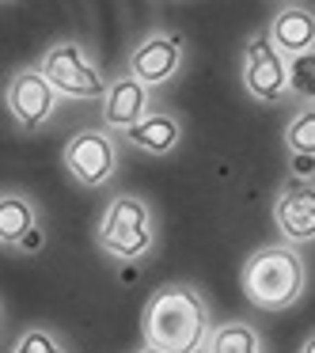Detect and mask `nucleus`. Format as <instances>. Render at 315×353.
I'll list each match as a JSON object with an SVG mask.
<instances>
[{"label": "nucleus", "instance_id": "1", "mask_svg": "<svg viewBox=\"0 0 315 353\" xmlns=\"http://www.w3.org/2000/svg\"><path fill=\"white\" fill-rule=\"evenodd\" d=\"M213 315L209 304L194 285H160L148 296L145 315H141V334L145 345H156L163 353H194L205 350L209 334H213Z\"/></svg>", "mask_w": 315, "mask_h": 353}, {"label": "nucleus", "instance_id": "2", "mask_svg": "<svg viewBox=\"0 0 315 353\" xmlns=\"http://www.w3.org/2000/svg\"><path fill=\"white\" fill-rule=\"evenodd\" d=\"M307 292V259L292 243H266L243 262V296L262 312H285Z\"/></svg>", "mask_w": 315, "mask_h": 353}, {"label": "nucleus", "instance_id": "3", "mask_svg": "<svg viewBox=\"0 0 315 353\" xmlns=\"http://www.w3.org/2000/svg\"><path fill=\"white\" fill-rule=\"evenodd\" d=\"M95 243L118 262H137L156 247V216L152 205L137 194H118L110 205L103 209Z\"/></svg>", "mask_w": 315, "mask_h": 353}, {"label": "nucleus", "instance_id": "4", "mask_svg": "<svg viewBox=\"0 0 315 353\" xmlns=\"http://www.w3.org/2000/svg\"><path fill=\"white\" fill-rule=\"evenodd\" d=\"M39 69L46 72V80L57 88L61 99H99L107 95L110 80L103 77L99 61L92 57V50L77 39H61L42 54Z\"/></svg>", "mask_w": 315, "mask_h": 353}, {"label": "nucleus", "instance_id": "5", "mask_svg": "<svg viewBox=\"0 0 315 353\" xmlns=\"http://www.w3.org/2000/svg\"><path fill=\"white\" fill-rule=\"evenodd\" d=\"M61 163L69 171V179L84 190H99L114 179L118 171V137L107 130V125H88V130H77L69 141H65Z\"/></svg>", "mask_w": 315, "mask_h": 353}, {"label": "nucleus", "instance_id": "6", "mask_svg": "<svg viewBox=\"0 0 315 353\" xmlns=\"http://www.w3.org/2000/svg\"><path fill=\"white\" fill-rule=\"evenodd\" d=\"M4 99H8V110H12V118H16V125L23 133L46 130V125L54 122L57 107H61V95H57V88L46 80V72H42L39 65L19 69L16 77L8 80Z\"/></svg>", "mask_w": 315, "mask_h": 353}, {"label": "nucleus", "instance_id": "7", "mask_svg": "<svg viewBox=\"0 0 315 353\" xmlns=\"http://www.w3.org/2000/svg\"><path fill=\"white\" fill-rule=\"evenodd\" d=\"M243 92L254 103H281L289 99V57L274 50L266 31L251 34L243 50Z\"/></svg>", "mask_w": 315, "mask_h": 353}, {"label": "nucleus", "instance_id": "8", "mask_svg": "<svg viewBox=\"0 0 315 353\" xmlns=\"http://www.w3.org/2000/svg\"><path fill=\"white\" fill-rule=\"evenodd\" d=\"M183 61H186L183 34L152 31V34H145V39L130 50V65H125V72L137 77L145 88H163V84H171V80L179 77Z\"/></svg>", "mask_w": 315, "mask_h": 353}, {"label": "nucleus", "instance_id": "9", "mask_svg": "<svg viewBox=\"0 0 315 353\" xmlns=\"http://www.w3.org/2000/svg\"><path fill=\"white\" fill-rule=\"evenodd\" d=\"M274 224L281 232V243H315V179H296V183H285L277 190Z\"/></svg>", "mask_w": 315, "mask_h": 353}, {"label": "nucleus", "instance_id": "10", "mask_svg": "<svg viewBox=\"0 0 315 353\" xmlns=\"http://www.w3.org/2000/svg\"><path fill=\"white\" fill-rule=\"evenodd\" d=\"M99 110H103V125H107L110 133H122L125 137L133 125L145 122V118L152 114V88H145L137 77L122 72V77L110 80Z\"/></svg>", "mask_w": 315, "mask_h": 353}, {"label": "nucleus", "instance_id": "11", "mask_svg": "<svg viewBox=\"0 0 315 353\" xmlns=\"http://www.w3.org/2000/svg\"><path fill=\"white\" fill-rule=\"evenodd\" d=\"M270 42L281 57H304V54H315V8L312 4H281L274 8L270 16V27H266Z\"/></svg>", "mask_w": 315, "mask_h": 353}, {"label": "nucleus", "instance_id": "12", "mask_svg": "<svg viewBox=\"0 0 315 353\" xmlns=\"http://www.w3.org/2000/svg\"><path fill=\"white\" fill-rule=\"evenodd\" d=\"M125 141H130V148H137L145 156H171L183 141V122L171 110H152L145 122H137L125 133Z\"/></svg>", "mask_w": 315, "mask_h": 353}, {"label": "nucleus", "instance_id": "13", "mask_svg": "<svg viewBox=\"0 0 315 353\" xmlns=\"http://www.w3.org/2000/svg\"><path fill=\"white\" fill-rule=\"evenodd\" d=\"M39 228H42L39 205H34L23 190H4L0 194V243L4 247H23Z\"/></svg>", "mask_w": 315, "mask_h": 353}, {"label": "nucleus", "instance_id": "14", "mask_svg": "<svg viewBox=\"0 0 315 353\" xmlns=\"http://www.w3.org/2000/svg\"><path fill=\"white\" fill-rule=\"evenodd\" d=\"M205 350L209 353H266V345H262V334L247 319H228L213 327Z\"/></svg>", "mask_w": 315, "mask_h": 353}, {"label": "nucleus", "instance_id": "15", "mask_svg": "<svg viewBox=\"0 0 315 353\" xmlns=\"http://www.w3.org/2000/svg\"><path fill=\"white\" fill-rule=\"evenodd\" d=\"M285 148L289 156L315 160V107H300L285 125Z\"/></svg>", "mask_w": 315, "mask_h": 353}, {"label": "nucleus", "instance_id": "16", "mask_svg": "<svg viewBox=\"0 0 315 353\" xmlns=\"http://www.w3.org/2000/svg\"><path fill=\"white\" fill-rule=\"evenodd\" d=\"M289 95L300 107H315V54L289 61Z\"/></svg>", "mask_w": 315, "mask_h": 353}, {"label": "nucleus", "instance_id": "17", "mask_svg": "<svg viewBox=\"0 0 315 353\" xmlns=\"http://www.w3.org/2000/svg\"><path fill=\"white\" fill-rule=\"evenodd\" d=\"M8 353H69V345H65L54 330L31 327V330H23V334L16 338V345H12Z\"/></svg>", "mask_w": 315, "mask_h": 353}, {"label": "nucleus", "instance_id": "18", "mask_svg": "<svg viewBox=\"0 0 315 353\" xmlns=\"http://www.w3.org/2000/svg\"><path fill=\"white\" fill-rule=\"evenodd\" d=\"M300 353H315V330L304 338V345H300Z\"/></svg>", "mask_w": 315, "mask_h": 353}, {"label": "nucleus", "instance_id": "19", "mask_svg": "<svg viewBox=\"0 0 315 353\" xmlns=\"http://www.w3.org/2000/svg\"><path fill=\"white\" fill-rule=\"evenodd\" d=\"M137 353H163V350H156V345H141Z\"/></svg>", "mask_w": 315, "mask_h": 353}, {"label": "nucleus", "instance_id": "20", "mask_svg": "<svg viewBox=\"0 0 315 353\" xmlns=\"http://www.w3.org/2000/svg\"><path fill=\"white\" fill-rule=\"evenodd\" d=\"M194 353H209V350H194Z\"/></svg>", "mask_w": 315, "mask_h": 353}]
</instances>
